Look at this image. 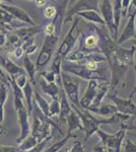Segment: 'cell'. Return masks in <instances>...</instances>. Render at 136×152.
<instances>
[{"mask_svg": "<svg viewBox=\"0 0 136 152\" xmlns=\"http://www.w3.org/2000/svg\"><path fill=\"white\" fill-rule=\"evenodd\" d=\"M40 85L41 88L46 94H48L52 99H61V89L58 86L56 82H48L45 78H43L41 76L40 77Z\"/></svg>", "mask_w": 136, "mask_h": 152, "instance_id": "2e32d148", "label": "cell"}, {"mask_svg": "<svg viewBox=\"0 0 136 152\" xmlns=\"http://www.w3.org/2000/svg\"><path fill=\"white\" fill-rule=\"evenodd\" d=\"M5 1L8 2V3H10V4L12 3V0H1V3H3V2H5Z\"/></svg>", "mask_w": 136, "mask_h": 152, "instance_id": "b9f144b4", "label": "cell"}, {"mask_svg": "<svg viewBox=\"0 0 136 152\" xmlns=\"http://www.w3.org/2000/svg\"><path fill=\"white\" fill-rule=\"evenodd\" d=\"M107 99L112 100L114 104L117 107L118 113L136 118V104L133 102L132 99H121L117 95V90L114 91H109L107 95Z\"/></svg>", "mask_w": 136, "mask_h": 152, "instance_id": "30bf717a", "label": "cell"}, {"mask_svg": "<svg viewBox=\"0 0 136 152\" xmlns=\"http://www.w3.org/2000/svg\"><path fill=\"white\" fill-rule=\"evenodd\" d=\"M1 76V83H0V124H2L4 122V107H5V102L8 97V87H11L10 81H9V76L5 75V73L2 72L0 73Z\"/></svg>", "mask_w": 136, "mask_h": 152, "instance_id": "4fadbf2b", "label": "cell"}, {"mask_svg": "<svg viewBox=\"0 0 136 152\" xmlns=\"http://www.w3.org/2000/svg\"><path fill=\"white\" fill-rule=\"evenodd\" d=\"M35 102H36V105L40 109V111L43 113V115L47 118H49L50 115V104L44 99L42 95L39 94L37 90H35Z\"/></svg>", "mask_w": 136, "mask_h": 152, "instance_id": "d4e9b609", "label": "cell"}, {"mask_svg": "<svg viewBox=\"0 0 136 152\" xmlns=\"http://www.w3.org/2000/svg\"><path fill=\"white\" fill-rule=\"evenodd\" d=\"M0 62H1V68H3L4 70L7 72V74L10 76L11 78L15 79L18 75L26 74V70L23 69L21 67L17 66L15 63L12 62L11 59L7 58L6 56H2L0 57Z\"/></svg>", "mask_w": 136, "mask_h": 152, "instance_id": "9a60e30c", "label": "cell"}, {"mask_svg": "<svg viewBox=\"0 0 136 152\" xmlns=\"http://www.w3.org/2000/svg\"><path fill=\"white\" fill-rule=\"evenodd\" d=\"M70 152H85V145H82L79 141H75L72 148L70 149Z\"/></svg>", "mask_w": 136, "mask_h": 152, "instance_id": "836d02e7", "label": "cell"}, {"mask_svg": "<svg viewBox=\"0 0 136 152\" xmlns=\"http://www.w3.org/2000/svg\"><path fill=\"white\" fill-rule=\"evenodd\" d=\"M131 46H132V49L133 50L136 51V37L134 39L132 40V42H131Z\"/></svg>", "mask_w": 136, "mask_h": 152, "instance_id": "ab89813d", "label": "cell"}, {"mask_svg": "<svg viewBox=\"0 0 136 152\" xmlns=\"http://www.w3.org/2000/svg\"><path fill=\"white\" fill-rule=\"evenodd\" d=\"M41 76L43 78H45L48 82H56L57 80H58V79H57V77H58V76H57L54 72L50 71V70H49V71H42Z\"/></svg>", "mask_w": 136, "mask_h": 152, "instance_id": "f546056e", "label": "cell"}, {"mask_svg": "<svg viewBox=\"0 0 136 152\" xmlns=\"http://www.w3.org/2000/svg\"><path fill=\"white\" fill-rule=\"evenodd\" d=\"M136 53L135 50L131 49H125L122 47H118L117 50L115 51L113 54L115 55V57L120 60L121 62H123L127 66H134V54Z\"/></svg>", "mask_w": 136, "mask_h": 152, "instance_id": "ac0fdd59", "label": "cell"}, {"mask_svg": "<svg viewBox=\"0 0 136 152\" xmlns=\"http://www.w3.org/2000/svg\"><path fill=\"white\" fill-rule=\"evenodd\" d=\"M61 79H62V87L65 90L69 100L71 104H75L77 107L81 109L80 100L78 94H79V80L70 73L64 72L61 73Z\"/></svg>", "mask_w": 136, "mask_h": 152, "instance_id": "277c9868", "label": "cell"}, {"mask_svg": "<svg viewBox=\"0 0 136 152\" xmlns=\"http://www.w3.org/2000/svg\"><path fill=\"white\" fill-rule=\"evenodd\" d=\"M23 90H24V99H26V105H28L29 113V115H31L34 110L33 99H35V95H34L35 90L33 89V87H32L31 80H29V81L26 82V84L24 85Z\"/></svg>", "mask_w": 136, "mask_h": 152, "instance_id": "cb8c5ba5", "label": "cell"}, {"mask_svg": "<svg viewBox=\"0 0 136 152\" xmlns=\"http://www.w3.org/2000/svg\"><path fill=\"white\" fill-rule=\"evenodd\" d=\"M8 54H11V55H13V57H14V58H16V59H19V58L23 57V56L26 55V53H24V49L21 48V47H17V48H15L13 51L9 52Z\"/></svg>", "mask_w": 136, "mask_h": 152, "instance_id": "d6a6232c", "label": "cell"}, {"mask_svg": "<svg viewBox=\"0 0 136 152\" xmlns=\"http://www.w3.org/2000/svg\"><path fill=\"white\" fill-rule=\"evenodd\" d=\"M125 152H136V144L130 139H127L124 144Z\"/></svg>", "mask_w": 136, "mask_h": 152, "instance_id": "4dcf8cb0", "label": "cell"}, {"mask_svg": "<svg viewBox=\"0 0 136 152\" xmlns=\"http://www.w3.org/2000/svg\"><path fill=\"white\" fill-rule=\"evenodd\" d=\"M98 116L104 117V118H111L115 114L118 113V109L115 104H102L99 107H90L87 110Z\"/></svg>", "mask_w": 136, "mask_h": 152, "instance_id": "ffe728a7", "label": "cell"}, {"mask_svg": "<svg viewBox=\"0 0 136 152\" xmlns=\"http://www.w3.org/2000/svg\"><path fill=\"white\" fill-rule=\"evenodd\" d=\"M108 63L111 67V73H112V77H111V81H110L111 82L110 91H114V90H117L116 87L118 86V84L120 83L121 80L124 78L126 71H127L129 66H127L123 62H121L120 60H118L114 54H112L110 56V58L108 59Z\"/></svg>", "mask_w": 136, "mask_h": 152, "instance_id": "52a82bcc", "label": "cell"}, {"mask_svg": "<svg viewBox=\"0 0 136 152\" xmlns=\"http://www.w3.org/2000/svg\"><path fill=\"white\" fill-rule=\"evenodd\" d=\"M78 23H79V16L75 15L73 18L72 24H71L70 28H69L67 35L63 39L62 43L60 44V46H59V48H58V51H57V53H56L57 55L61 56V57L63 58V60L67 57L68 54L73 50L76 42L79 39L80 31L78 29Z\"/></svg>", "mask_w": 136, "mask_h": 152, "instance_id": "3957f363", "label": "cell"}, {"mask_svg": "<svg viewBox=\"0 0 136 152\" xmlns=\"http://www.w3.org/2000/svg\"><path fill=\"white\" fill-rule=\"evenodd\" d=\"M99 87H100V83L98 82V80L93 79L88 81L87 88H86L85 92L83 94L82 97L80 99L81 109L88 110L93 105V102H95L96 97V94H98Z\"/></svg>", "mask_w": 136, "mask_h": 152, "instance_id": "7c38bea8", "label": "cell"}, {"mask_svg": "<svg viewBox=\"0 0 136 152\" xmlns=\"http://www.w3.org/2000/svg\"><path fill=\"white\" fill-rule=\"evenodd\" d=\"M58 11L59 9L57 8L55 4L53 2H50L48 3L47 5L43 8V14L46 18H49V19H54L57 16L58 14Z\"/></svg>", "mask_w": 136, "mask_h": 152, "instance_id": "4316f807", "label": "cell"}, {"mask_svg": "<svg viewBox=\"0 0 136 152\" xmlns=\"http://www.w3.org/2000/svg\"><path fill=\"white\" fill-rule=\"evenodd\" d=\"M132 0H123L122 1V18H127L128 9Z\"/></svg>", "mask_w": 136, "mask_h": 152, "instance_id": "1f68e13d", "label": "cell"}, {"mask_svg": "<svg viewBox=\"0 0 136 152\" xmlns=\"http://www.w3.org/2000/svg\"><path fill=\"white\" fill-rule=\"evenodd\" d=\"M70 138H75V135H73V134H67L62 139V140H60V141L56 142V143H54L51 147H48L47 149H45V151H44V152H58L59 150H60V149L63 148L64 145H65V144L67 143V141Z\"/></svg>", "mask_w": 136, "mask_h": 152, "instance_id": "484cf974", "label": "cell"}, {"mask_svg": "<svg viewBox=\"0 0 136 152\" xmlns=\"http://www.w3.org/2000/svg\"><path fill=\"white\" fill-rule=\"evenodd\" d=\"M101 14H102L106 26L109 29L111 37L114 41H118V28L115 23V18H114V7L111 0H103L101 3Z\"/></svg>", "mask_w": 136, "mask_h": 152, "instance_id": "ba28073f", "label": "cell"}, {"mask_svg": "<svg viewBox=\"0 0 136 152\" xmlns=\"http://www.w3.org/2000/svg\"><path fill=\"white\" fill-rule=\"evenodd\" d=\"M61 28H62V26L58 28V31H57L55 35L45 36L43 47H42L41 52L36 60V66L38 71H42L50 63L51 59L54 56V53H55L57 45L59 43V39H60L61 35Z\"/></svg>", "mask_w": 136, "mask_h": 152, "instance_id": "6da1fadb", "label": "cell"}, {"mask_svg": "<svg viewBox=\"0 0 136 152\" xmlns=\"http://www.w3.org/2000/svg\"><path fill=\"white\" fill-rule=\"evenodd\" d=\"M88 28V31L85 34H81L79 37V50L83 52L90 54V53H102L100 49V37L98 33L93 28V24H86ZM103 54V53H102Z\"/></svg>", "mask_w": 136, "mask_h": 152, "instance_id": "5b68a950", "label": "cell"}, {"mask_svg": "<svg viewBox=\"0 0 136 152\" xmlns=\"http://www.w3.org/2000/svg\"><path fill=\"white\" fill-rule=\"evenodd\" d=\"M17 117H18L19 126H21V136L16 139L17 144H21L32 133L31 124H29V113L26 107L17 110Z\"/></svg>", "mask_w": 136, "mask_h": 152, "instance_id": "8fae6325", "label": "cell"}, {"mask_svg": "<svg viewBox=\"0 0 136 152\" xmlns=\"http://www.w3.org/2000/svg\"><path fill=\"white\" fill-rule=\"evenodd\" d=\"M79 18H85V20L93 23V24H98V26H106V23L104 20L102 14H100V12L96 11V10H85V11H80L76 14Z\"/></svg>", "mask_w": 136, "mask_h": 152, "instance_id": "7402d4cb", "label": "cell"}, {"mask_svg": "<svg viewBox=\"0 0 136 152\" xmlns=\"http://www.w3.org/2000/svg\"><path fill=\"white\" fill-rule=\"evenodd\" d=\"M26 1H34V2H35L36 0H26Z\"/></svg>", "mask_w": 136, "mask_h": 152, "instance_id": "ee69618b", "label": "cell"}, {"mask_svg": "<svg viewBox=\"0 0 136 152\" xmlns=\"http://www.w3.org/2000/svg\"><path fill=\"white\" fill-rule=\"evenodd\" d=\"M38 50V46L36 45V44H34L32 47H29V49H28V51H26V55H29V54H33V53H35L36 51Z\"/></svg>", "mask_w": 136, "mask_h": 152, "instance_id": "74e56055", "label": "cell"}, {"mask_svg": "<svg viewBox=\"0 0 136 152\" xmlns=\"http://www.w3.org/2000/svg\"><path fill=\"white\" fill-rule=\"evenodd\" d=\"M52 140V136H49L48 138H46L44 141H42L40 144H38L35 148H33L32 150H29V152H44L45 151V148L48 145V143Z\"/></svg>", "mask_w": 136, "mask_h": 152, "instance_id": "f1b7e54d", "label": "cell"}, {"mask_svg": "<svg viewBox=\"0 0 136 152\" xmlns=\"http://www.w3.org/2000/svg\"><path fill=\"white\" fill-rule=\"evenodd\" d=\"M96 134L101 138V141L107 146L109 152H120L122 142L126 136V130L120 129L115 134H108L104 132L103 130L99 129L96 131Z\"/></svg>", "mask_w": 136, "mask_h": 152, "instance_id": "8992f818", "label": "cell"}, {"mask_svg": "<svg viewBox=\"0 0 136 152\" xmlns=\"http://www.w3.org/2000/svg\"><path fill=\"white\" fill-rule=\"evenodd\" d=\"M24 70H26V74H28L29 80H31L32 84L33 85H36V80H35V75H36V72L37 70V66H36V63H34L33 61L29 59V55H24Z\"/></svg>", "mask_w": 136, "mask_h": 152, "instance_id": "603a6c76", "label": "cell"}, {"mask_svg": "<svg viewBox=\"0 0 136 152\" xmlns=\"http://www.w3.org/2000/svg\"><path fill=\"white\" fill-rule=\"evenodd\" d=\"M66 124H67V134H72V132L75 131V130H79L81 132L85 131L83 124H82V121H81L80 117L78 116L77 113L75 111H73V110H72V112L70 113V115L68 116Z\"/></svg>", "mask_w": 136, "mask_h": 152, "instance_id": "44dd1931", "label": "cell"}, {"mask_svg": "<svg viewBox=\"0 0 136 152\" xmlns=\"http://www.w3.org/2000/svg\"><path fill=\"white\" fill-rule=\"evenodd\" d=\"M62 71L70 73L72 75H75L76 77L81 78L83 80H88V81L93 79H102L103 81H107L106 77L101 72H99V71H91L85 64H79V63L66 61L62 65Z\"/></svg>", "mask_w": 136, "mask_h": 152, "instance_id": "7a4b0ae2", "label": "cell"}, {"mask_svg": "<svg viewBox=\"0 0 136 152\" xmlns=\"http://www.w3.org/2000/svg\"><path fill=\"white\" fill-rule=\"evenodd\" d=\"M136 94V84H135V86L133 87V90L130 92V94H129V99H132L133 96H134V94Z\"/></svg>", "mask_w": 136, "mask_h": 152, "instance_id": "f35d334b", "label": "cell"}, {"mask_svg": "<svg viewBox=\"0 0 136 152\" xmlns=\"http://www.w3.org/2000/svg\"><path fill=\"white\" fill-rule=\"evenodd\" d=\"M133 68H134V71H135V76H136V59H135V62H134V66H133ZM135 84H136V81H135Z\"/></svg>", "mask_w": 136, "mask_h": 152, "instance_id": "7bdbcfd3", "label": "cell"}, {"mask_svg": "<svg viewBox=\"0 0 136 152\" xmlns=\"http://www.w3.org/2000/svg\"><path fill=\"white\" fill-rule=\"evenodd\" d=\"M74 2H75V0H68V5H69V8H70V7H72L74 4Z\"/></svg>", "mask_w": 136, "mask_h": 152, "instance_id": "60d3db41", "label": "cell"}, {"mask_svg": "<svg viewBox=\"0 0 136 152\" xmlns=\"http://www.w3.org/2000/svg\"><path fill=\"white\" fill-rule=\"evenodd\" d=\"M61 111V105H60V99H52L50 104V115H49V119L57 116H60Z\"/></svg>", "mask_w": 136, "mask_h": 152, "instance_id": "83f0119b", "label": "cell"}, {"mask_svg": "<svg viewBox=\"0 0 136 152\" xmlns=\"http://www.w3.org/2000/svg\"><path fill=\"white\" fill-rule=\"evenodd\" d=\"M135 14H136V0H132L130 6H129V9H128L127 18H129L130 16L135 15Z\"/></svg>", "mask_w": 136, "mask_h": 152, "instance_id": "d590c367", "label": "cell"}, {"mask_svg": "<svg viewBox=\"0 0 136 152\" xmlns=\"http://www.w3.org/2000/svg\"><path fill=\"white\" fill-rule=\"evenodd\" d=\"M100 1L101 0H78L72 7H70L66 11L64 23H69L70 20H72L74 16L80 11L96 10L98 12H101Z\"/></svg>", "mask_w": 136, "mask_h": 152, "instance_id": "9c48e42d", "label": "cell"}, {"mask_svg": "<svg viewBox=\"0 0 136 152\" xmlns=\"http://www.w3.org/2000/svg\"><path fill=\"white\" fill-rule=\"evenodd\" d=\"M0 6H1L2 9H4V10H6L7 12H9L11 15H13L16 19L21 20V23L29 24V26H36L35 21L33 20V18H31V15H29L26 11H24V9L19 8L18 6L7 5V4H4V3H1Z\"/></svg>", "mask_w": 136, "mask_h": 152, "instance_id": "5bb4252c", "label": "cell"}, {"mask_svg": "<svg viewBox=\"0 0 136 152\" xmlns=\"http://www.w3.org/2000/svg\"><path fill=\"white\" fill-rule=\"evenodd\" d=\"M18 147L14 146H5L1 145L0 146V152H18Z\"/></svg>", "mask_w": 136, "mask_h": 152, "instance_id": "8d00e7d4", "label": "cell"}, {"mask_svg": "<svg viewBox=\"0 0 136 152\" xmlns=\"http://www.w3.org/2000/svg\"><path fill=\"white\" fill-rule=\"evenodd\" d=\"M93 152H109V150H108L107 146L101 141L100 143H98L96 145L93 146Z\"/></svg>", "mask_w": 136, "mask_h": 152, "instance_id": "e575fe53", "label": "cell"}, {"mask_svg": "<svg viewBox=\"0 0 136 152\" xmlns=\"http://www.w3.org/2000/svg\"><path fill=\"white\" fill-rule=\"evenodd\" d=\"M135 26H136V14L135 15H132L128 18L127 24H126L125 28L123 29L122 35L120 36V38L118 39L117 43L118 45H121L124 42L130 40V39H134L136 37V33H135Z\"/></svg>", "mask_w": 136, "mask_h": 152, "instance_id": "e0dca14e", "label": "cell"}, {"mask_svg": "<svg viewBox=\"0 0 136 152\" xmlns=\"http://www.w3.org/2000/svg\"><path fill=\"white\" fill-rule=\"evenodd\" d=\"M67 94H66L65 90L62 87L61 89V99H60V105H61V111H60V116H59V122L60 123H66L67 118L70 115V113L72 112V107H71V104L69 102L67 99Z\"/></svg>", "mask_w": 136, "mask_h": 152, "instance_id": "d6986e66", "label": "cell"}]
</instances>
